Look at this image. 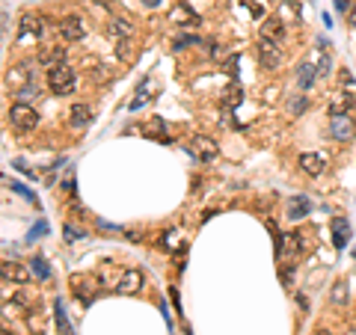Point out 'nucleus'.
I'll list each match as a JSON object with an SVG mask.
<instances>
[{
    "instance_id": "obj_40",
    "label": "nucleus",
    "mask_w": 356,
    "mask_h": 335,
    "mask_svg": "<svg viewBox=\"0 0 356 335\" xmlns=\"http://www.w3.org/2000/svg\"><path fill=\"white\" fill-rule=\"evenodd\" d=\"M347 24H350V27H356V0H353V6H350V15H347Z\"/></svg>"
},
{
    "instance_id": "obj_15",
    "label": "nucleus",
    "mask_w": 356,
    "mask_h": 335,
    "mask_svg": "<svg viewBox=\"0 0 356 335\" xmlns=\"http://www.w3.org/2000/svg\"><path fill=\"white\" fill-rule=\"evenodd\" d=\"M30 276H33V270H30V267L9 264V261L3 264V282H9V279H12V282H18V285H27V282H30Z\"/></svg>"
},
{
    "instance_id": "obj_5",
    "label": "nucleus",
    "mask_w": 356,
    "mask_h": 335,
    "mask_svg": "<svg viewBox=\"0 0 356 335\" xmlns=\"http://www.w3.org/2000/svg\"><path fill=\"white\" fill-rule=\"evenodd\" d=\"M57 27H60V36H63L66 42H80V39L86 36L84 21H80L77 15H66L60 24H57Z\"/></svg>"
},
{
    "instance_id": "obj_26",
    "label": "nucleus",
    "mask_w": 356,
    "mask_h": 335,
    "mask_svg": "<svg viewBox=\"0 0 356 335\" xmlns=\"http://www.w3.org/2000/svg\"><path fill=\"white\" fill-rule=\"evenodd\" d=\"M170 21H187V24H199V18L193 15L187 6H175V9L170 12Z\"/></svg>"
},
{
    "instance_id": "obj_8",
    "label": "nucleus",
    "mask_w": 356,
    "mask_h": 335,
    "mask_svg": "<svg viewBox=\"0 0 356 335\" xmlns=\"http://www.w3.org/2000/svg\"><path fill=\"white\" fill-rule=\"evenodd\" d=\"M193 155L202 160V163H211V160L220 158V145L211 140V137H196L193 140Z\"/></svg>"
},
{
    "instance_id": "obj_24",
    "label": "nucleus",
    "mask_w": 356,
    "mask_h": 335,
    "mask_svg": "<svg viewBox=\"0 0 356 335\" xmlns=\"http://www.w3.org/2000/svg\"><path fill=\"white\" fill-rule=\"evenodd\" d=\"M30 270H33L36 279H42V282L51 279V264H48L45 258H33V261H30Z\"/></svg>"
},
{
    "instance_id": "obj_21",
    "label": "nucleus",
    "mask_w": 356,
    "mask_h": 335,
    "mask_svg": "<svg viewBox=\"0 0 356 335\" xmlns=\"http://www.w3.org/2000/svg\"><path fill=\"white\" fill-rule=\"evenodd\" d=\"M89 107L86 104H74L71 107V113H68V119H71V128H86L89 125Z\"/></svg>"
},
{
    "instance_id": "obj_33",
    "label": "nucleus",
    "mask_w": 356,
    "mask_h": 335,
    "mask_svg": "<svg viewBox=\"0 0 356 335\" xmlns=\"http://www.w3.org/2000/svg\"><path fill=\"white\" fill-rule=\"evenodd\" d=\"M143 131H146V134H157V137H163V122H160V119H154V122H149ZM163 140H167V137H163Z\"/></svg>"
},
{
    "instance_id": "obj_22",
    "label": "nucleus",
    "mask_w": 356,
    "mask_h": 335,
    "mask_svg": "<svg viewBox=\"0 0 356 335\" xmlns=\"http://www.w3.org/2000/svg\"><path fill=\"white\" fill-rule=\"evenodd\" d=\"M347 297H350L347 282H344V279L333 282V288H330V302H333V306H344V302H347Z\"/></svg>"
},
{
    "instance_id": "obj_44",
    "label": "nucleus",
    "mask_w": 356,
    "mask_h": 335,
    "mask_svg": "<svg viewBox=\"0 0 356 335\" xmlns=\"http://www.w3.org/2000/svg\"><path fill=\"white\" fill-rule=\"evenodd\" d=\"M184 335H190V332H184Z\"/></svg>"
},
{
    "instance_id": "obj_3",
    "label": "nucleus",
    "mask_w": 356,
    "mask_h": 335,
    "mask_svg": "<svg viewBox=\"0 0 356 335\" xmlns=\"http://www.w3.org/2000/svg\"><path fill=\"white\" fill-rule=\"evenodd\" d=\"M330 137L336 142H350L356 137V122L350 119V113H336L330 116Z\"/></svg>"
},
{
    "instance_id": "obj_7",
    "label": "nucleus",
    "mask_w": 356,
    "mask_h": 335,
    "mask_svg": "<svg viewBox=\"0 0 356 335\" xmlns=\"http://www.w3.org/2000/svg\"><path fill=\"white\" fill-rule=\"evenodd\" d=\"M27 83H33L30 63H18V66H12V69L6 71V86H12L15 92H18V89H24Z\"/></svg>"
},
{
    "instance_id": "obj_4",
    "label": "nucleus",
    "mask_w": 356,
    "mask_h": 335,
    "mask_svg": "<svg viewBox=\"0 0 356 335\" xmlns=\"http://www.w3.org/2000/svg\"><path fill=\"white\" fill-rule=\"evenodd\" d=\"M258 59H261L264 69H276V66L282 63V48H279V42L261 36V42H258Z\"/></svg>"
},
{
    "instance_id": "obj_30",
    "label": "nucleus",
    "mask_w": 356,
    "mask_h": 335,
    "mask_svg": "<svg viewBox=\"0 0 356 335\" xmlns=\"http://www.w3.org/2000/svg\"><path fill=\"white\" fill-rule=\"evenodd\" d=\"M306 107H309V98H306V95L288 98V113H306Z\"/></svg>"
},
{
    "instance_id": "obj_42",
    "label": "nucleus",
    "mask_w": 356,
    "mask_h": 335,
    "mask_svg": "<svg viewBox=\"0 0 356 335\" xmlns=\"http://www.w3.org/2000/svg\"><path fill=\"white\" fill-rule=\"evenodd\" d=\"M143 3H146V6H157V3H160V0H143Z\"/></svg>"
},
{
    "instance_id": "obj_6",
    "label": "nucleus",
    "mask_w": 356,
    "mask_h": 335,
    "mask_svg": "<svg viewBox=\"0 0 356 335\" xmlns=\"http://www.w3.org/2000/svg\"><path fill=\"white\" fill-rule=\"evenodd\" d=\"M36 63H39V66H45L48 71L57 69V66H66V48H60V45H48V48H42V51H39Z\"/></svg>"
},
{
    "instance_id": "obj_18",
    "label": "nucleus",
    "mask_w": 356,
    "mask_h": 335,
    "mask_svg": "<svg viewBox=\"0 0 356 335\" xmlns=\"http://www.w3.org/2000/svg\"><path fill=\"white\" fill-rule=\"evenodd\" d=\"M53 320H57L60 335H74V326H71V320H68V315H66V306H63L60 300L53 302Z\"/></svg>"
},
{
    "instance_id": "obj_2",
    "label": "nucleus",
    "mask_w": 356,
    "mask_h": 335,
    "mask_svg": "<svg viewBox=\"0 0 356 335\" xmlns=\"http://www.w3.org/2000/svg\"><path fill=\"white\" fill-rule=\"evenodd\" d=\"M9 125L15 131H21V134H27V131H33L36 125H39V113L30 104H12V110H9Z\"/></svg>"
},
{
    "instance_id": "obj_36",
    "label": "nucleus",
    "mask_w": 356,
    "mask_h": 335,
    "mask_svg": "<svg viewBox=\"0 0 356 335\" xmlns=\"http://www.w3.org/2000/svg\"><path fill=\"white\" fill-rule=\"evenodd\" d=\"M6 306H30V300H27L24 294H15L12 300H6Z\"/></svg>"
},
{
    "instance_id": "obj_27",
    "label": "nucleus",
    "mask_w": 356,
    "mask_h": 335,
    "mask_svg": "<svg viewBox=\"0 0 356 335\" xmlns=\"http://www.w3.org/2000/svg\"><path fill=\"white\" fill-rule=\"evenodd\" d=\"M63 237H66V243H77L80 237H86V231H80L74 223H66L63 226Z\"/></svg>"
},
{
    "instance_id": "obj_25",
    "label": "nucleus",
    "mask_w": 356,
    "mask_h": 335,
    "mask_svg": "<svg viewBox=\"0 0 356 335\" xmlns=\"http://www.w3.org/2000/svg\"><path fill=\"white\" fill-rule=\"evenodd\" d=\"M160 247H163V249H170V252H175V249L181 247V234H178L175 229L163 231V237H160Z\"/></svg>"
},
{
    "instance_id": "obj_13",
    "label": "nucleus",
    "mask_w": 356,
    "mask_h": 335,
    "mask_svg": "<svg viewBox=\"0 0 356 335\" xmlns=\"http://www.w3.org/2000/svg\"><path fill=\"white\" fill-rule=\"evenodd\" d=\"M350 107H353V95L350 92H333L330 95V101H326V110H330V116H336V113H350Z\"/></svg>"
},
{
    "instance_id": "obj_34",
    "label": "nucleus",
    "mask_w": 356,
    "mask_h": 335,
    "mask_svg": "<svg viewBox=\"0 0 356 335\" xmlns=\"http://www.w3.org/2000/svg\"><path fill=\"white\" fill-rule=\"evenodd\" d=\"M45 231H48V223L42 220L39 226H33V229H30V234H27V240H36V234H45Z\"/></svg>"
},
{
    "instance_id": "obj_38",
    "label": "nucleus",
    "mask_w": 356,
    "mask_h": 335,
    "mask_svg": "<svg viewBox=\"0 0 356 335\" xmlns=\"http://www.w3.org/2000/svg\"><path fill=\"white\" fill-rule=\"evenodd\" d=\"M63 190H66L68 196H74V190H77V184H74V178H66V181H63Z\"/></svg>"
},
{
    "instance_id": "obj_10",
    "label": "nucleus",
    "mask_w": 356,
    "mask_h": 335,
    "mask_svg": "<svg viewBox=\"0 0 356 335\" xmlns=\"http://www.w3.org/2000/svg\"><path fill=\"white\" fill-rule=\"evenodd\" d=\"M140 288H143V273H140V270H125L116 282L119 294H136Z\"/></svg>"
},
{
    "instance_id": "obj_39",
    "label": "nucleus",
    "mask_w": 356,
    "mask_h": 335,
    "mask_svg": "<svg viewBox=\"0 0 356 335\" xmlns=\"http://www.w3.org/2000/svg\"><path fill=\"white\" fill-rule=\"evenodd\" d=\"M339 77H341V86H353V74H350V71H347V69L341 71Z\"/></svg>"
},
{
    "instance_id": "obj_41",
    "label": "nucleus",
    "mask_w": 356,
    "mask_h": 335,
    "mask_svg": "<svg viewBox=\"0 0 356 335\" xmlns=\"http://www.w3.org/2000/svg\"><path fill=\"white\" fill-rule=\"evenodd\" d=\"M170 297H172V302H175V306L181 309V297H178V291H175V288H170Z\"/></svg>"
},
{
    "instance_id": "obj_14",
    "label": "nucleus",
    "mask_w": 356,
    "mask_h": 335,
    "mask_svg": "<svg viewBox=\"0 0 356 335\" xmlns=\"http://www.w3.org/2000/svg\"><path fill=\"white\" fill-rule=\"evenodd\" d=\"M42 21H45L42 15H24L21 18V33H18V39H21V42L39 39V33H42Z\"/></svg>"
},
{
    "instance_id": "obj_35",
    "label": "nucleus",
    "mask_w": 356,
    "mask_h": 335,
    "mask_svg": "<svg viewBox=\"0 0 356 335\" xmlns=\"http://www.w3.org/2000/svg\"><path fill=\"white\" fill-rule=\"evenodd\" d=\"M12 190H15L18 196H24V199H27V202H36V199H33V193H30V190H27V187H24V184H12Z\"/></svg>"
},
{
    "instance_id": "obj_11",
    "label": "nucleus",
    "mask_w": 356,
    "mask_h": 335,
    "mask_svg": "<svg viewBox=\"0 0 356 335\" xmlns=\"http://www.w3.org/2000/svg\"><path fill=\"white\" fill-rule=\"evenodd\" d=\"M95 288H98V285L92 282L89 276H84V279H80V276H74V279H71V291H74V297L84 302V306H89V302H92Z\"/></svg>"
},
{
    "instance_id": "obj_17",
    "label": "nucleus",
    "mask_w": 356,
    "mask_h": 335,
    "mask_svg": "<svg viewBox=\"0 0 356 335\" xmlns=\"http://www.w3.org/2000/svg\"><path fill=\"white\" fill-rule=\"evenodd\" d=\"M107 33L113 36V39H128V36L134 33V24L125 21V18H110L107 21Z\"/></svg>"
},
{
    "instance_id": "obj_43",
    "label": "nucleus",
    "mask_w": 356,
    "mask_h": 335,
    "mask_svg": "<svg viewBox=\"0 0 356 335\" xmlns=\"http://www.w3.org/2000/svg\"><path fill=\"white\" fill-rule=\"evenodd\" d=\"M3 335H9V332H6V329H3Z\"/></svg>"
},
{
    "instance_id": "obj_9",
    "label": "nucleus",
    "mask_w": 356,
    "mask_h": 335,
    "mask_svg": "<svg viewBox=\"0 0 356 335\" xmlns=\"http://www.w3.org/2000/svg\"><path fill=\"white\" fill-rule=\"evenodd\" d=\"M297 252H300V234H279L276 237V255L282 261L297 258Z\"/></svg>"
},
{
    "instance_id": "obj_20",
    "label": "nucleus",
    "mask_w": 356,
    "mask_h": 335,
    "mask_svg": "<svg viewBox=\"0 0 356 335\" xmlns=\"http://www.w3.org/2000/svg\"><path fill=\"white\" fill-rule=\"evenodd\" d=\"M318 80V66H312V63H303L300 69H297V86L300 89H309L312 83Z\"/></svg>"
},
{
    "instance_id": "obj_29",
    "label": "nucleus",
    "mask_w": 356,
    "mask_h": 335,
    "mask_svg": "<svg viewBox=\"0 0 356 335\" xmlns=\"http://www.w3.org/2000/svg\"><path fill=\"white\" fill-rule=\"evenodd\" d=\"M261 36H264V39H279V36H282V24H279V21H264V24H261Z\"/></svg>"
},
{
    "instance_id": "obj_37",
    "label": "nucleus",
    "mask_w": 356,
    "mask_h": 335,
    "mask_svg": "<svg viewBox=\"0 0 356 335\" xmlns=\"http://www.w3.org/2000/svg\"><path fill=\"white\" fill-rule=\"evenodd\" d=\"M353 0H336V12H350Z\"/></svg>"
},
{
    "instance_id": "obj_12",
    "label": "nucleus",
    "mask_w": 356,
    "mask_h": 335,
    "mask_svg": "<svg viewBox=\"0 0 356 335\" xmlns=\"http://www.w3.org/2000/svg\"><path fill=\"white\" fill-rule=\"evenodd\" d=\"M297 163H300V169H303L309 178H318L323 172V166H326V163H323V158H321V155H315V151H303Z\"/></svg>"
},
{
    "instance_id": "obj_19",
    "label": "nucleus",
    "mask_w": 356,
    "mask_h": 335,
    "mask_svg": "<svg viewBox=\"0 0 356 335\" xmlns=\"http://www.w3.org/2000/svg\"><path fill=\"white\" fill-rule=\"evenodd\" d=\"M285 217H288V220H303V217H309V199H306V196L291 199L288 208H285Z\"/></svg>"
},
{
    "instance_id": "obj_16",
    "label": "nucleus",
    "mask_w": 356,
    "mask_h": 335,
    "mask_svg": "<svg viewBox=\"0 0 356 335\" xmlns=\"http://www.w3.org/2000/svg\"><path fill=\"white\" fill-rule=\"evenodd\" d=\"M347 240H350V223L341 220V217H336V220H333V243H336V249H344Z\"/></svg>"
},
{
    "instance_id": "obj_28",
    "label": "nucleus",
    "mask_w": 356,
    "mask_h": 335,
    "mask_svg": "<svg viewBox=\"0 0 356 335\" xmlns=\"http://www.w3.org/2000/svg\"><path fill=\"white\" fill-rule=\"evenodd\" d=\"M18 104H30L33 98H39V86H33V83H27L24 89H18Z\"/></svg>"
},
{
    "instance_id": "obj_23",
    "label": "nucleus",
    "mask_w": 356,
    "mask_h": 335,
    "mask_svg": "<svg viewBox=\"0 0 356 335\" xmlns=\"http://www.w3.org/2000/svg\"><path fill=\"white\" fill-rule=\"evenodd\" d=\"M149 101H152V95H149V77H146V80L140 83V89H136V98L128 104V110H131V113H136V110H143Z\"/></svg>"
},
{
    "instance_id": "obj_32",
    "label": "nucleus",
    "mask_w": 356,
    "mask_h": 335,
    "mask_svg": "<svg viewBox=\"0 0 356 335\" xmlns=\"http://www.w3.org/2000/svg\"><path fill=\"white\" fill-rule=\"evenodd\" d=\"M187 45H202V39L199 36H178L175 39V51H184Z\"/></svg>"
},
{
    "instance_id": "obj_1",
    "label": "nucleus",
    "mask_w": 356,
    "mask_h": 335,
    "mask_svg": "<svg viewBox=\"0 0 356 335\" xmlns=\"http://www.w3.org/2000/svg\"><path fill=\"white\" fill-rule=\"evenodd\" d=\"M48 86H51L53 95H71L77 89V74L71 66H57V69L48 71Z\"/></svg>"
},
{
    "instance_id": "obj_31",
    "label": "nucleus",
    "mask_w": 356,
    "mask_h": 335,
    "mask_svg": "<svg viewBox=\"0 0 356 335\" xmlns=\"http://www.w3.org/2000/svg\"><path fill=\"white\" fill-rule=\"evenodd\" d=\"M321 56H318V74H330V69H333V59H330V53H326V48H321Z\"/></svg>"
}]
</instances>
